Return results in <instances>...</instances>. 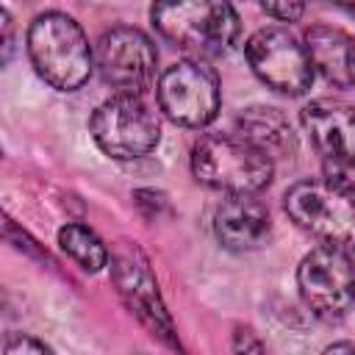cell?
Returning <instances> with one entry per match:
<instances>
[{"mask_svg": "<svg viewBox=\"0 0 355 355\" xmlns=\"http://www.w3.org/2000/svg\"><path fill=\"white\" fill-rule=\"evenodd\" d=\"M94 67L116 94H144L155 78L158 53L144 31L119 25L97 39Z\"/></svg>", "mask_w": 355, "mask_h": 355, "instance_id": "obj_6", "label": "cell"}, {"mask_svg": "<svg viewBox=\"0 0 355 355\" xmlns=\"http://www.w3.org/2000/svg\"><path fill=\"white\" fill-rule=\"evenodd\" d=\"M28 58L36 75L58 92L80 89L94 67L83 28L64 11H44L28 28Z\"/></svg>", "mask_w": 355, "mask_h": 355, "instance_id": "obj_1", "label": "cell"}, {"mask_svg": "<svg viewBox=\"0 0 355 355\" xmlns=\"http://www.w3.org/2000/svg\"><path fill=\"white\" fill-rule=\"evenodd\" d=\"M305 50L313 69L338 89H355V39L333 25H311Z\"/></svg>", "mask_w": 355, "mask_h": 355, "instance_id": "obj_13", "label": "cell"}, {"mask_svg": "<svg viewBox=\"0 0 355 355\" xmlns=\"http://www.w3.org/2000/svg\"><path fill=\"white\" fill-rule=\"evenodd\" d=\"M58 247L86 272H100L108 266V247L100 241V236L78 222H69L58 230Z\"/></svg>", "mask_w": 355, "mask_h": 355, "instance_id": "obj_15", "label": "cell"}, {"mask_svg": "<svg viewBox=\"0 0 355 355\" xmlns=\"http://www.w3.org/2000/svg\"><path fill=\"white\" fill-rule=\"evenodd\" d=\"M150 19L169 44L197 55H222L239 36L227 0H153Z\"/></svg>", "mask_w": 355, "mask_h": 355, "instance_id": "obj_2", "label": "cell"}, {"mask_svg": "<svg viewBox=\"0 0 355 355\" xmlns=\"http://www.w3.org/2000/svg\"><path fill=\"white\" fill-rule=\"evenodd\" d=\"M324 180L355 200V161H333L324 158Z\"/></svg>", "mask_w": 355, "mask_h": 355, "instance_id": "obj_16", "label": "cell"}, {"mask_svg": "<svg viewBox=\"0 0 355 355\" xmlns=\"http://www.w3.org/2000/svg\"><path fill=\"white\" fill-rule=\"evenodd\" d=\"M236 130L244 141L275 158H291L297 153V133L288 122V116L280 108L272 105H252L239 114Z\"/></svg>", "mask_w": 355, "mask_h": 355, "instance_id": "obj_14", "label": "cell"}, {"mask_svg": "<svg viewBox=\"0 0 355 355\" xmlns=\"http://www.w3.org/2000/svg\"><path fill=\"white\" fill-rule=\"evenodd\" d=\"M191 172L211 189L227 194H258L272 183L275 164L241 136H202L191 147Z\"/></svg>", "mask_w": 355, "mask_h": 355, "instance_id": "obj_3", "label": "cell"}, {"mask_svg": "<svg viewBox=\"0 0 355 355\" xmlns=\"http://www.w3.org/2000/svg\"><path fill=\"white\" fill-rule=\"evenodd\" d=\"M47 352H50V347L44 341H36V338L19 336V333L8 336V341L3 344V355H47Z\"/></svg>", "mask_w": 355, "mask_h": 355, "instance_id": "obj_18", "label": "cell"}, {"mask_svg": "<svg viewBox=\"0 0 355 355\" xmlns=\"http://www.w3.org/2000/svg\"><path fill=\"white\" fill-rule=\"evenodd\" d=\"M266 14L280 22H297L305 14V0H258Z\"/></svg>", "mask_w": 355, "mask_h": 355, "instance_id": "obj_17", "label": "cell"}, {"mask_svg": "<svg viewBox=\"0 0 355 355\" xmlns=\"http://www.w3.org/2000/svg\"><path fill=\"white\" fill-rule=\"evenodd\" d=\"M3 31H6V36H3V42H6V44H3V50H6V53H3V61H8V58H11V47H14V44H11L14 39H11V14H8V11H3Z\"/></svg>", "mask_w": 355, "mask_h": 355, "instance_id": "obj_20", "label": "cell"}, {"mask_svg": "<svg viewBox=\"0 0 355 355\" xmlns=\"http://www.w3.org/2000/svg\"><path fill=\"white\" fill-rule=\"evenodd\" d=\"M161 111L183 128H205L219 114V80L202 61H178L158 80Z\"/></svg>", "mask_w": 355, "mask_h": 355, "instance_id": "obj_9", "label": "cell"}, {"mask_svg": "<svg viewBox=\"0 0 355 355\" xmlns=\"http://www.w3.org/2000/svg\"><path fill=\"white\" fill-rule=\"evenodd\" d=\"M324 352H355V341H338V344H330Z\"/></svg>", "mask_w": 355, "mask_h": 355, "instance_id": "obj_21", "label": "cell"}, {"mask_svg": "<svg viewBox=\"0 0 355 355\" xmlns=\"http://www.w3.org/2000/svg\"><path fill=\"white\" fill-rule=\"evenodd\" d=\"M286 214L322 244L355 250V200L322 180H300L286 191Z\"/></svg>", "mask_w": 355, "mask_h": 355, "instance_id": "obj_5", "label": "cell"}, {"mask_svg": "<svg viewBox=\"0 0 355 355\" xmlns=\"http://www.w3.org/2000/svg\"><path fill=\"white\" fill-rule=\"evenodd\" d=\"M244 55L252 72L280 94L300 97L313 83L311 55L305 44H300L286 28L269 25L255 31L244 44Z\"/></svg>", "mask_w": 355, "mask_h": 355, "instance_id": "obj_7", "label": "cell"}, {"mask_svg": "<svg viewBox=\"0 0 355 355\" xmlns=\"http://www.w3.org/2000/svg\"><path fill=\"white\" fill-rule=\"evenodd\" d=\"M233 349L236 352H263V344L258 341V338H252V333L250 330H241V333H236V338H233Z\"/></svg>", "mask_w": 355, "mask_h": 355, "instance_id": "obj_19", "label": "cell"}, {"mask_svg": "<svg viewBox=\"0 0 355 355\" xmlns=\"http://www.w3.org/2000/svg\"><path fill=\"white\" fill-rule=\"evenodd\" d=\"M297 286L305 305L319 316H344L355 305V263L349 250L322 244L297 266Z\"/></svg>", "mask_w": 355, "mask_h": 355, "instance_id": "obj_8", "label": "cell"}, {"mask_svg": "<svg viewBox=\"0 0 355 355\" xmlns=\"http://www.w3.org/2000/svg\"><path fill=\"white\" fill-rule=\"evenodd\" d=\"M302 128L308 130L313 147L333 161H355V108L319 97L302 108Z\"/></svg>", "mask_w": 355, "mask_h": 355, "instance_id": "obj_12", "label": "cell"}, {"mask_svg": "<svg viewBox=\"0 0 355 355\" xmlns=\"http://www.w3.org/2000/svg\"><path fill=\"white\" fill-rule=\"evenodd\" d=\"M214 233L225 250H258L272 233L269 208L252 194H230L214 214Z\"/></svg>", "mask_w": 355, "mask_h": 355, "instance_id": "obj_11", "label": "cell"}, {"mask_svg": "<svg viewBox=\"0 0 355 355\" xmlns=\"http://www.w3.org/2000/svg\"><path fill=\"white\" fill-rule=\"evenodd\" d=\"M89 133L105 155L133 161L155 150L161 125L141 94H114L94 108Z\"/></svg>", "mask_w": 355, "mask_h": 355, "instance_id": "obj_4", "label": "cell"}, {"mask_svg": "<svg viewBox=\"0 0 355 355\" xmlns=\"http://www.w3.org/2000/svg\"><path fill=\"white\" fill-rule=\"evenodd\" d=\"M114 286H116L122 302L139 316V322L153 336H158L169 347H180L178 338H175L172 316H169V311L161 300L158 283H155L144 255L130 244H125L114 255Z\"/></svg>", "mask_w": 355, "mask_h": 355, "instance_id": "obj_10", "label": "cell"}]
</instances>
